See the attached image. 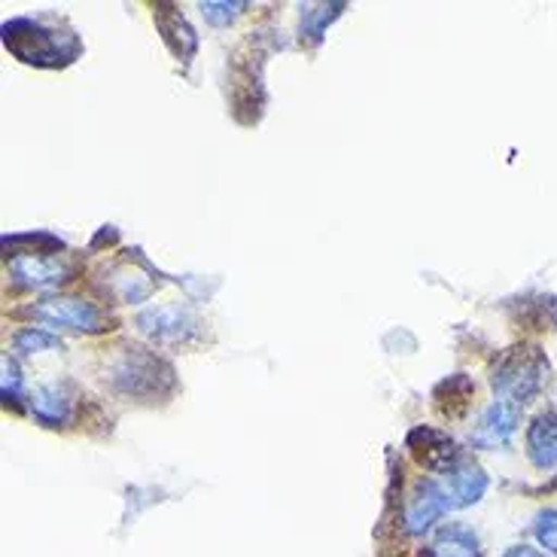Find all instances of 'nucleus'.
<instances>
[{"label":"nucleus","mask_w":557,"mask_h":557,"mask_svg":"<svg viewBox=\"0 0 557 557\" xmlns=\"http://www.w3.org/2000/svg\"><path fill=\"white\" fill-rule=\"evenodd\" d=\"M3 46L10 55L34 67H67L83 55V40L76 37V30L40 18L3 22Z\"/></svg>","instance_id":"1"},{"label":"nucleus","mask_w":557,"mask_h":557,"mask_svg":"<svg viewBox=\"0 0 557 557\" xmlns=\"http://www.w3.org/2000/svg\"><path fill=\"white\" fill-rule=\"evenodd\" d=\"M107 377H110L113 391L135 396V399H152V396L174 391L171 362L144 350V347H122L116 360L110 362V375Z\"/></svg>","instance_id":"2"},{"label":"nucleus","mask_w":557,"mask_h":557,"mask_svg":"<svg viewBox=\"0 0 557 557\" xmlns=\"http://www.w3.org/2000/svg\"><path fill=\"white\" fill-rule=\"evenodd\" d=\"M548 381V357L540 347L518 345L509 347L491 372V384L499 393V399H509L524 406L536 393L543 391Z\"/></svg>","instance_id":"3"},{"label":"nucleus","mask_w":557,"mask_h":557,"mask_svg":"<svg viewBox=\"0 0 557 557\" xmlns=\"http://www.w3.org/2000/svg\"><path fill=\"white\" fill-rule=\"evenodd\" d=\"M137 330L159 345H189L201 335V320L189 308L181 305H162L137 314Z\"/></svg>","instance_id":"4"},{"label":"nucleus","mask_w":557,"mask_h":557,"mask_svg":"<svg viewBox=\"0 0 557 557\" xmlns=\"http://www.w3.org/2000/svg\"><path fill=\"white\" fill-rule=\"evenodd\" d=\"M30 317L44 320L49 326H61V330L74 332H104L107 326L104 311L98 305H91L86 299H71V296H55V299L37 301L34 308H28Z\"/></svg>","instance_id":"5"},{"label":"nucleus","mask_w":557,"mask_h":557,"mask_svg":"<svg viewBox=\"0 0 557 557\" xmlns=\"http://www.w3.org/2000/svg\"><path fill=\"white\" fill-rule=\"evenodd\" d=\"M448 497L442 491V484L433 479H421L411 487V494L406 499V512H403V528L408 536H421L426 530L436 524L442 515L448 512Z\"/></svg>","instance_id":"6"},{"label":"nucleus","mask_w":557,"mask_h":557,"mask_svg":"<svg viewBox=\"0 0 557 557\" xmlns=\"http://www.w3.org/2000/svg\"><path fill=\"white\" fill-rule=\"evenodd\" d=\"M408 448H411L414 460H418L421 467L433 469V472H442V475H448V472L457 469V463L463 460L457 442H454L448 433L433 430V426H418V430H411V433H408Z\"/></svg>","instance_id":"7"},{"label":"nucleus","mask_w":557,"mask_h":557,"mask_svg":"<svg viewBox=\"0 0 557 557\" xmlns=\"http://www.w3.org/2000/svg\"><path fill=\"white\" fill-rule=\"evenodd\" d=\"M521 408L518 403H509V399H494L491 406L484 408L482 421L472 433V445L475 448H484V451H494V448H503L509 445V438L515 436L518 423H521Z\"/></svg>","instance_id":"8"},{"label":"nucleus","mask_w":557,"mask_h":557,"mask_svg":"<svg viewBox=\"0 0 557 557\" xmlns=\"http://www.w3.org/2000/svg\"><path fill=\"white\" fill-rule=\"evenodd\" d=\"M10 272L18 286L28 289H49V286L64 284L71 277V265L59 257H13Z\"/></svg>","instance_id":"9"},{"label":"nucleus","mask_w":557,"mask_h":557,"mask_svg":"<svg viewBox=\"0 0 557 557\" xmlns=\"http://www.w3.org/2000/svg\"><path fill=\"white\" fill-rule=\"evenodd\" d=\"M487 484L491 482H487L484 469L463 457V460L457 463V469L448 472V482L442 484V491H445L451 509H467V506H475V503L487 494Z\"/></svg>","instance_id":"10"},{"label":"nucleus","mask_w":557,"mask_h":557,"mask_svg":"<svg viewBox=\"0 0 557 557\" xmlns=\"http://www.w3.org/2000/svg\"><path fill=\"white\" fill-rule=\"evenodd\" d=\"M104 274V293H110V296L116 301H122V305H135V301L150 299L152 289H156L152 274L144 272V269H137L132 262H120V265H113V269Z\"/></svg>","instance_id":"11"},{"label":"nucleus","mask_w":557,"mask_h":557,"mask_svg":"<svg viewBox=\"0 0 557 557\" xmlns=\"http://www.w3.org/2000/svg\"><path fill=\"white\" fill-rule=\"evenodd\" d=\"M156 25H159V30H162L168 49H171L177 59L189 61L193 55H196L198 34L189 28V22L183 18V13L177 10V7H171V3H159V7H156Z\"/></svg>","instance_id":"12"},{"label":"nucleus","mask_w":557,"mask_h":557,"mask_svg":"<svg viewBox=\"0 0 557 557\" xmlns=\"http://www.w3.org/2000/svg\"><path fill=\"white\" fill-rule=\"evenodd\" d=\"M528 457L536 469L557 467V414H536L528 426Z\"/></svg>","instance_id":"13"},{"label":"nucleus","mask_w":557,"mask_h":557,"mask_svg":"<svg viewBox=\"0 0 557 557\" xmlns=\"http://www.w3.org/2000/svg\"><path fill=\"white\" fill-rule=\"evenodd\" d=\"M30 411L44 426H59L74 414V393L67 384H46L30 396Z\"/></svg>","instance_id":"14"},{"label":"nucleus","mask_w":557,"mask_h":557,"mask_svg":"<svg viewBox=\"0 0 557 557\" xmlns=\"http://www.w3.org/2000/svg\"><path fill=\"white\" fill-rule=\"evenodd\" d=\"M421 557H482V548L472 530L463 524H451V528L438 530Z\"/></svg>","instance_id":"15"},{"label":"nucleus","mask_w":557,"mask_h":557,"mask_svg":"<svg viewBox=\"0 0 557 557\" xmlns=\"http://www.w3.org/2000/svg\"><path fill=\"white\" fill-rule=\"evenodd\" d=\"M472 393H475V384H472L467 375H451L438 384L433 396H436V408L442 411V414L457 418V414H463V411H467V403Z\"/></svg>","instance_id":"16"},{"label":"nucleus","mask_w":557,"mask_h":557,"mask_svg":"<svg viewBox=\"0 0 557 557\" xmlns=\"http://www.w3.org/2000/svg\"><path fill=\"white\" fill-rule=\"evenodd\" d=\"M345 10V3H320V7H311L301 13V40L308 44H317L323 37V30L330 25L332 18H338Z\"/></svg>","instance_id":"17"},{"label":"nucleus","mask_w":557,"mask_h":557,"mask_svg":"<svg viewBox=\"0 0 557 557\" xmlns=\"http://www.w3.org/2000/svg\"><path fill=\"white\" fill-rule=\"evenodd\" d=\"M15 350H22V354H40V350H61V338L59 335H52V332L37 330V326H28V330L15 332Z\"/></svg>","instance_id":"18"},{"label":"nucleus","mask_w":557,"mask_h":557,"mask_svg":"<svg viewBox=\"0 0 557 557\" xmlns=\"http://www.w3.org/2000/svg\"><path fill=\"white\" fill-rule=\"evenodd\" d=\"M533 536L543 545L545 555H557V509H545L533 521Z\"/></svg>","instance_id":"19"},{"label":"nucleus","mask_w":557,"mask_h":557,"mask_svg":"<svg viewBox=\"0 0 557 557\" xmlns=\"http://www.w3.org/2000/svg\"><path fill=\"white\" fill-rule=\"evenodd\" d=\"M247 10V3L244 0H235V3H228V0H211V3H201V13L205 18L216 25V28H223L228 22H235L238 15Z\"/></svg>","instance_id":"20"},{"label":"nucleus","mask_w":557,"mask_h":557,"mask_svg":"<svg viewBox=\"0 0 557 557\" xmlns=\"http://www.w3.org/2000/svg\"><path fill=\"white\" fill-rule=\"evenodd\" d=\"M0 391H3V399L10 403V399H18L22 396V372H18V366L10 357H3V384H0Z\"/></svg>","instance_id":"21"},{"label":"nucleus","mask_w":557,"mask_h":557,"mask_svg":"<svg viewBox=\"0 0 557 557\" xmlns=\"http://www.w3.org/2000/svg\"><path fill=\"white\" fill-rule=\"evenodd\" d=\"M503 557H545V552L533 548V545H515V548H509Z\"/></svg>","instance_id":"22"}]
</instances>
